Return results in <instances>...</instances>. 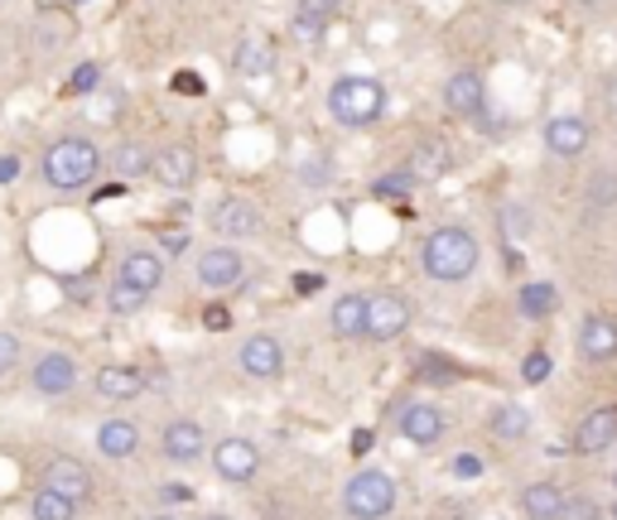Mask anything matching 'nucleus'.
<instances>
[{
  "label": "nucleus",
  "instance_id": "cd10ccee",
  "mask_svg": "<svg viewBox=\"0 0 617 520\" xmlns=\"http://www.w3.org/2000/svg\"><path fill=\"white\" fill-rule=\"evenodd\" d=\"M30 516L34 520H78V501L64 497V492H54V487H39L30 497Z\"/></svg>",
  "mask_w": 617,
  "mask_h": 520
},
{
  "label": "nucleus",
  "instance_id": "3c124183",
  "mask_svg": "<svg viewBox=\"0 0 617 520\" xmlns=\"http://www.w3.org/2000/svg\"><path fill=\"white\" fill-rule=\"evenodd\" d=\"M150 520H174V516H150Z\"/></svg>",
  "mask_w": 617,
  "mask_h": 520
},
{
  "label": "nucleus",
  "instance_id": "bb28decb",
  "mask_svg": "<svg viewBox=\"0 0 617 520\" xmlns=\"http://www.w3.org/2000/svg\"><path fill=\"white\" fill-rule=\"evenodd\" d=\"M150 164H155V154L145 150L140 140H121L116 150H112V164H106V169H112V174L121 178V184H126V178H140V174H150Z\"/></svg>",
  "mask_w": 617,
  "mask_h": 520
},
{
  "label": "nucleus",
  "instance_id": "9b49d317",
  "mask_svg": "<svg viewBox=\"0 0 617 520\" xmlns=\"http://www.w3.org/2000/svg\"><path fill=\"white\" fill-rule=\"evenodd\" d=\"M203 449H208V439H203L198 419H174V425H164V434H160V453L169 463H198Z\"/></svg>",
  "mask_w": 617,
  "mask_h": 520
},
{
  "label": "nucleus",
  "instance_id": "49530a36",
  "mask_svg": "<svg viewBox=\"0 0 617 520\" xmlns=\"http://www.w3.org/2000/svg\"><path fill=\"white\" fill-rule=\"evenodd\" d=\"M184 246H188V236H184V232H169V236H164V251H169V256H179Z\"/></svg>",
  "mask_w": 617,
  "mask_h": 520
},
{
  "label": "nucleus",
  "instance_id": "5701e85b",
  "mask_svg": "<svg viewBox=\"0 0 617 520\" xmlns=\"http://www.w3.org/2000/svg\"><path fill=\"white\" fill-rule=\"evenodd\" d=\"M338 5L343 0H299L295 5V34L299 39H323V30L333 24V15H338Z\"/></svg>",
  "mask_w": 617,
  "mask_h": 520
},
{
  "label": "nucleus",
  "instance_id": "4c0bfd02",
  "mask_svg": "<svg viewBox=\"0 0 617 520\" xmlns=\"http://www.w3.org/2000/svg\"><path fill=\"white\" fill-rule=\"evenodd\" d=\"M522 377H526L530 385H540V381L550 377V357H546V353H530V357H526V367H522Z\"/></svg>",
  "mask_w": 617,
  "mask_h": 520
},
{
  "label": "nucleus",
  "instance_id": "412c9836",
  "mask_svg": "<svg viewBox=\"0 0 617 520\" xmlns=\"http://www.w3.org/2000/svg\"><path fill=\"white\" fill-rule=\"evenodd\" d=\"M608 443H617V405L594 409V415L574 429V449L579 453H598V449H608Z\"/></svg>",
  "mask_w": 617,
  "mask_h": 520
},
{
  "label": "nucleus",
  "instance_id": "7ed1b4c3",
  "mask_svg": "<svg viewBox=\"0 0 617 520\" xmlns=\"http://www.w3.org/2000/svg\"><path fill=\"white\" fill-rule=\"evenodd\" d=\"M386 112V88L377 78H367V72H343V78H333L329 88V116L338 126L347 130H367L377 126Z\"/></svg>",
  "mask_w": 617,
  "mask_h": 520
},
{
  "label": "nucleus",
  "instance_id": "b1692460",
  "mask_svg": "<svg viewBox=\"0 0 617 520\" xmlns=\"http://www.w3.org/2000/svg\"><path fill=\"white\" fill-rule=\"evenodd\" d=\"M333 323V337H343V343H353V337L367 333V294H343L329 313Z\"/></svg>",
  "mask_w": 617,
  "mask_h": 520
},
{
  "label": "nucleus",
  "instance_id": "8fccbe9b",
  "mask_svg": "<svg viewBox=\"0 0 617 520\" xmlns=\"http://www.w3.org/2000/svg\"><path fill=\"white\" fill-rule=\"evenodd\" d=\"M203 520H232V516H203Z\"/></svg>",
  "mask_w": 617,
  "mask_h": 520
},
{
  "label": "nucleus",
  "instance_id": "a18cd8bd",
  "mask_svg": "<svg viewBox=\"0 0 617 520\" xmlns=\"http://www.w3.org/2000/svg\"><path fill=\"white\" fill-rule=\"evenodd\" d=\"M20 178V154H0V184H15Z\"/></svg>",
  "mask_w": 617,
  "mask_h": 520
},
{
  "label": "nucleus",
  "instance_id": "37998d69",
  "mask_svg": "<svg viewBox=\"0 0 617 520\" xmlns=\"http://www.w3.org/2000/svg\"><path fill=\"white\" fill-rule=\"evenodd\" d=\"M319 289H323V275H319V270L295 275V294H319Z\"/></svg>",
  "mask_w": 617,
  "mask_h": 520
},
{
  "label": "nucleus",
  "instance_id": "7c9ffc66",
  "mask_svg": "<svg viewBox=\"0 0 617 520\" xmlns=\"http://www.w3.org/2000/svg\"><path fill=\"white\" fill-rule=\"evenodd\" d=\"M526 429H530V415L522 405H498L492 409V434H498V439H522Z\"/></svg>",
  "mask_w": 617,
  "mask_h": 520
},
{
  "label": "nucleus",
  "instance_id": "dca6fc26",
  "mask_svg": "<svg viewBox=\"0 0 617 520\" xmlns=\"http://www.w3.org/2000/svg\"><path fill=\"white\" fill-rule=\"evenodd\" d=\"M232 68L241 78H271L275 72V44L265 34H241V44L232 48Z\"/></svg>",
  "mask_w": 617,
  "mask_h": 520
},
{
  "label": "nucleus",
  "instance_id": "a878e982",
  "mask_svg": "<svg viewBox=\"0 0 617 520\" xmlns=\"http://www.w3.org/2000/svg\"><path fill=\"white\" fill-rule=\"evenodd\" d=\"M564 511V492L550 487V482H536V487L522 492V516L526 520H560Z\"/></svg>",
  "mask_w": 617,
  "mask_h": 520
},
{
  "label": "nucleus",
  "instance_id": "e433bc0d",
  "mask_svg": "<svg viewBox=\"0 0 617 520\" xmlns=\"http://www.w3.org/2000/svg\"><path fill=\"white\" fill-rule=\"evenodd\" d=\"M560 520H598V506L589 501V497H564V511H560Z\"/></svg>",
  "mask_w": 617,
  "mask_h": 520
},
{
  "label": "nucleus",
  "instance_id": "9d476101",
  "mask_svg": "<svg viewBox=\"0 0 617 520\" xmlns=\"http://www.w3.org/2000/svg\"><path fill=\"white\" fill-rule=\"evenodd\" d=\"M241 275H247V261H241L237 246H208L198 256V285L203 289H237Z\"/></svg>",
  "mask_w": 617,
  "mask_h": 520
},
{
  "label": "nucleus",
  "instance_id": "09e8293b",
  "mask_svg": "<svg viewBox=\"0 0 617 520\" xmlns=\"http://www.w3.org/2000/svg\"><path fill=\"white\" fill-rule=\"evenodd\" d=\"M579 5H589V10H594V5H603V0H579Z\"/></svg>",
  "mask_w": 617,
  "mask_h": 520
},
{
  "label": "nucleus",
  "instance_id": "c03bdc74",
  "mask_svg": "<svg viewBox=\"0 0 617 520\" xmlns=\"http://www.w3.org/2000/svg\"><path fill=\"white\" fill-rule=\"evenodd\" d=\"M203 323H208V328H213V333H222V328H227V323H232V313H227L222 304H213L208 313H203Z\"/></svg>",
  "mask_w": 617,
  "mask_h": 520
},
{
  "label": "nucleus",
  "instance_id": "c9c22d12",
  "mask_svg": "<svg viewBox=\"0 0 617 520\" xmlns=\"http://www.w3.org/2000/svg\"><path fill=\"white\" fill-rule=\"evenodd\" d=\"M96 78H102V68H96V63H78V68H72V78H68V88L72 92H96Z\"/></svg>",
  "mask_w": 617,
  "mask_h": 520
},
{
  "label": "nucleus",
  "instance_id": "f704fd0d",
  "mask_svg": "<svg viewBox=\"0 0 617 520\" xmlns=\"http://www.w3.org/2000/svg\"><path fill=\"white\" fill-rule=\"evenodd\" d=\"M15 367H20V337L0 328V377H10Z\"/></svg>",
  "mask_w": 617,
  "mask_h": 520
},
{
  "label": "nucleus",
  "instance_id": "6ab92c4d",
  "mask_svg": "<svg viewBox=\"0 0 617 520\" xmlns=\"http://www.w3.org/2000/svg\"><path fill=\"white\" fill-rule=\"evenodd\" d=\"M449 164H454V154H449V145L444 140H420L415 150H410V160H405L415 184H434V178H444L449 174Z\"/></svg>",
  "mask_w": 617,
  "mask_h": 520
},
{
  "label": "nucleus",
  "instance_id": "aec40b11",
  "mask_svg": "<svg viewBox=\"0 0 617 520\" xmlns=\"http://www.w3.org/2000/svg\"><path fill=\"white\" fill-rule=\"evenodd\" d=\"M116 275L155 294V289L164 285V256H160V251H150V246H136V251H126V261H121Z\"/></svg>",
  "mask_w": 617,
  "mask_h": 520
},
{
  "label": "nucleus",
  "instance_id": "423d86ee",
  "mask_svg": "<svg viewBox=\"0 0 617 520\" xmlns=\"http://www.w3.org/2000/svg\"><path fill=\"white\" fill-rule=\"evenodd\" d=\"M150 174H155V184L184 193L198 184V150H193V145H164V150H155Z\"/></svg>",
  "mask_w": 617,
  "mask_h": 520
},
{
  "label": "nucleus",
  "instance_id": "1a4fd4ad",
  "mask_svg": "<svg viewBox=\"0 0 617 520\" xmlns=\"http://www.w3.org/2000/svg\"><path fill=\"white\" fill-rule=\"evenodd\" d=\"M410 328V304L401 294H372L367 299V333L372 343H396Z\"/></svg>",
  "mask_w": 617,
  "mask_h": 520
},
{
  "label": "nucleus",
  "instance_id": "0eeeda50",
  "mask_svg": "<svg viewBox=\"0 0 617 520\" xmlns=\"http://www.w3.org/2000/svg\"><path fill=\"white\" fill-rule=\"evenodd\" d=\"M241 371H247L251 381H275L285 371V343L281 337H271V333H251L247 343H241Z\"/></svg>",
  "mask_w": 617,
  "mask_h": 520
},
{
  "label": "nucleus",
  "instance_id": "20e7f679",
  "mask_svg": "<svg viewBox=\"0 0 617 520\" xmlns=\"http://www.w3.org/2000/svg\"><path fill=\"white\" fill-rule=\"evenodd\" d=\"M343 511L353 520H386L396 511V482H391V473H377V467L357 473L343 487Z\"/></svg>",
  "mask_w": 617,
  "mask_h": 520
},
{
  "label": "nucleus",
  "instance_id": "a211bd4d",
  "mask_svg": "<svg viewBox=\"0 0 617 520\" xmlns=\"http://www.w3.org/2000/svg\"><path fill=\"white\" fill-rule=\"evenodd\" d=\"M401 434L410 443H420V449H430V443L444 439V409L439 405H405L401 409Z\"/></svg>",
  "mask_w": 617,
  "mask_h": 520
},
{
  "label": "nucleus",
  "instance_id": "79ce46f5",
  "mask_svg": "<svg viewBox=\"0 0 617 520\" xmlns=\"http://www.w3.org/2000/svg\"><path fill=\"white\" fill-rule=\"evenodd\" d=\"M420 371H425L430 381H454V377H458V371L449 367V361H439V357H430V361H425V367H420Z\"/></svg>",
  "mask_w": 617,
  "mask_h": 520
},
{
  "label": "nucleus",
  "instance_id": "ea45409f",
  "mask_svg": "<svg viewBox=\"0 0 617 520\" xmlns=\"http://www.w3.org/2000/svg\"><path fill=\"white\" fill-rule=\"evenodd\" d=\"M454 477H482V458L458 453V458H454Z\"/></svg>",
  "mask_w": 617,
  "mask_h": 520
},
{
  "label": "nucleus",
  "instance_id": "c85d7f7f",
  "mask_svg": "<svg viewBox=\"0 0 617 520\" xmlns=\"http://www.w3.org/2000/svg\"><path fill=\"white\" fill-rule=\"evenodd\" d=\"M516 304H522V319H550L560 294H555V285H546V280H530V285H522Z\"/></svg>",
  "mask_w": 617,
  "mask_h": 520
},
{
  "label": "nucleus",
  "instance_id": "c756f323",
  "mask_svg": "<svg viewBox=\"0 0 617 520\" xmlns=\"http://www.w3.org/2000/svg\"><path fill=\"white\" fill-rule=\"evenodd\" d=\"M106 304H112L116 319H130V313H140L145 304H150V289H140V285H130V280H112V289H106Z\"/></svg>",
  "mask_w": 617,
  "mask_h": 520
},
{
  "label": "nucleus",
  "instance_id": "f8f14e48",
  "mask_svg": "<svg viewBox=\"0 0 617 520\" xmlns=\"http://www.w3.org/2000/svg\"><path fill=\"white\" fill-rule=\"evenodd\" d=\"M44 487L64 492V497H72L82 506L92 497V473L78 463V458H48V463H44Z\"/></svg>",
  "mask_w": 617,
  "mask_h": 520
},
{
  "label": "nucleus",
  "instance_id": "a19ab883",
  "mask_svg": "<svg viewBox=\"0 0 617 520\" xmlns=\"http://www.w3.org/2000/svg\"><path fill=\"white\" fill-rule=\"evenodd\" d=\"M174 92H184V96H203V78H198V72H174Z\"/></svg>",
  "mask_w": 617,
  "mask_h": 520
},
{
  "label": "nucleus",
  "instance_id": "4be33fe9",
  "mask_svg": "<svg viewBox=\"0 0 617 520\" xmlns=\"http://www.w3.org/2000/svg\"><path fill=\"white\" fill-rule=\"evenodd\" d=\"M546 145H550V154H560V160H574V154L589 150V126L579 116H555L546 126Z\"/></svg>",
  "mask_w": 617,
  "mask_h": 520
},
{
  "label": "nucleus",
  "instance_id": "473e14b6",
  "mask_svg": "<svg viewBox=\"0 0 617 520\" xmlns=\"http://www.w3.org/2000/svg\"><path fill=\"white\" fill-rule=\"evenodd\" d=\"M589 203H594V208H613V203H617V174L603 169L594 184H589Z\"/></svg>",
  "mask_w": 617,
  "mask_h": 520
},
{
  "label": "nucleus",
  "instance_id": "393cba45",
  "mask_svg": "<svg viewBox=\"0 0 617 520\" xmlns=\"http://www.w3.org/2000/svg\"><path fill=\"white\" fill-rule=\"evenodd\" d=\"M96 449H102V458H130L140 449V429L130 419H106L96 429Z\"/></svg>",
  "mask_w": 617,
  "mask_h": 520
},
{
  "label": "nucleus",
  "instance_id": "6e6552de",
  "mask_svg": "<svg viewBox=\"0 0 617 520\" xmlns=\"http://www.w3.org/2000/svg\"><path fill=\"white\" fill-rule=\"evenodd\" d=\"M265 217L251 198H222L213 208V232L222 241H247V236H261Z\"/></svg>",
  "mask_w": 617,
  "mask_h": 520
},
{
  "label": "nucleus",
  "instance_id": "4468645a",
  "mask_svg": "<svg viewBox=\"0 0 617 520\" xmlns=\"http://www.w3.org/2000/svg\"><path fill=\"white\" fill-rule=\"evenodd\" d=\"M92 385H96V395H102V401H140L145 385H150V377H145L140 367H102L92 377Z\"/></svg>",
  "mask_w": 617,
  "mask_h": 520
},
{
  "label": "nucleus",
  "instance_id": "ddd939ff",
  "mask_svg": "<svg viewBox=\"0 0 617 520\" xmlns=\"http://www.w3.org/2000/svg\"><path fill=\"white\" fill-rule=\"evenodd\" d=\"M34 391L39 395H68L72 385H78V361H72L68 353H48L34 361Z\"/></svg>",
  "mask_w": 617,
  "mask_h": 520
},
{
  "label": "nucleus",
  "instance_id": "72a5a7b5",
  "mask_svg": "<svg viewBox=\"0 0 617 520\" xmlns=\"http://www.w3.org/2000/svg\"><path fill=\"white\" fill-rule=\"evenodd\" d=\"M502 232H506V241H522V236L530 232V217H526V208H522V203H512V208H502Z\"/></svg>",
  "mask_w": 617,
  "mask_h": 520
},
{
  "label": "nucleus",
  "instance_id": "f3484780",
  "mask_svg": "<svg viewBox=\"0 0 617 520\" xmlns=\"http://www.w3.org/2000/svg\"><path fill=\"white\" fill-rule=\"evenodd\" d=\"M579 353L589 361H608L617 357V323L608 313H589L584 323H579Z\"/></svg>",
  "mask_w": 617,
  "mask_h": 520
},
{
  "label": "nucleus",
  "instance_id": "de8ad7c7",
  "mask_svg": "<svg viewBox=\"0 0 617 520\" xmlns=\"http://www.w3.org/2000/svg\"><path fill=\"white\" fill-rule=\"evenodd\" d=\"M608 112H613V116H617V78H613V82H608Z\"/></svg>",
  "mask_w": 617,
  "mask_h": 520
},
{
  "label": "nucleus",
  "instance_id": "58836bf2",
  "mask_svg": "<svg viewBox=\"0 0 617 520\" xmlns=\"http://www.w3.org/2000/svg\"><path fill=\"white\" fill-rule=\"evenodd\" d=\"M299 178H305V184H329V160H323V154L305 160L299 164Z\"/></svg>",
  "mask_w": 617,
  "mask_h": 520
},
{
  "label": "nucleus",
  "instance_id": "39448f33",
  "mask_svg": "<svg viewBox=\"0 0 617 520\" xmlns=\"http://www.w3.org/2000/svg\"><path fill=\"white\" fill-rule=\"evenodd\" d=\"M213 473L222 482H232V487H241V482H251L261 473V449L251 439L227 434L222 443H213Z\"/></svg>",
  "mask_w": 617,
  "mask_h": 520
},
{
  "label": "nucleus",
  "instance_id": "2f4dec72",
  "mask_svg": "<svg viewBox=\"0 0 617 520\" xmlns=\"http://www.w3.org/2000/svg\"><path fill=\"white\" fill-rule=\"evenodd\" d=\"M410 188H415L410 169H401V174H386V178H377V184H372V193H377V198H405Z\"/></svg>",
  "mask_w": 617,
  "mask_h": 520
},
{
  "label": "nucleus",
  "instance_id": "2eb2a0df",
  "mask_svg": "<svg viewBox=\"0 0 617 520\" xmlns=\"http://www.w3.org/2000/svg\"><path fill=\"white\" fill-rule=\"evenodd\" d=\"M444 106H449L454 116H482V106H488V88H482L478 72H454V78L444 82Z\"/></svg>",
  "mask_w": 617,
  "mask_h": 520
},
{
  "label": "nucleus",
  "instance_id": "f03ea898",
  "mask_svg": "<svg viewBox=\"0 0 617 520\" xmlns=\"http://www.w3.org/2000/svg\"><path fill=\"white\" fill-rule=\"evenodd\" d=\"M420 265H425L430 280L458 285L478 270V236L468 227H434L420 246Z\"/></svg>",
  "mask_w": 617,
  "mask_h": 520
},
{
  "label": "nucleus",
  "instance_id": "f257e3e1",
  "mask_svg": "<svg viewBox=\"0 0 617 520\" xmlns=\"http://www.w3.org/2000/svg\"><path fill=\"white\" fill-rule=\"evenodd\" d=\"M44 184L48 188H58V193H78V188H92V178L106 169L102 160V150L88 140V136H64V140H54L44 150Z\"/></svg>",
  "mask_w": 617,
  "mask_h": 520
}]
</instances>
